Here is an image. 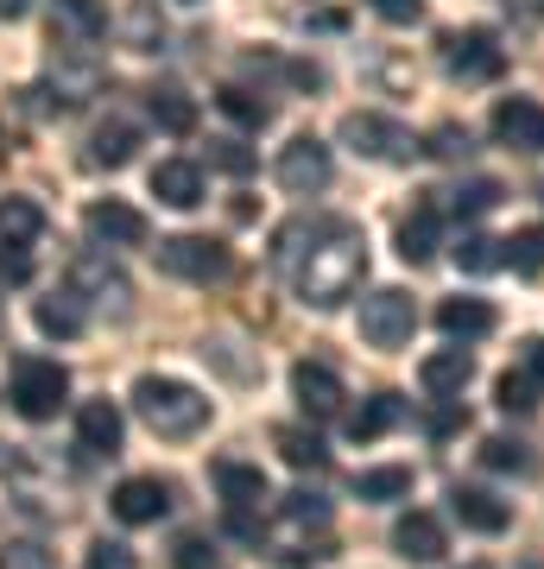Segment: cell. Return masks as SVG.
I'll return each mask as SVG.
<instances>
[{
    "mask_svg": "<svg viewBox=\"0 0 544 569\" xmlns=\"http://www.w3.org/2000/svg\"><path fill=\"white\" fill-rule=\"evenodd\" d=\"M279 266H291V284H298L304 305L336 310L355 298V284L367 279V234L348 216H329V222H310V247H298V222L279 228Z\"/></svg>",
    "mask_w": 544,
    "mask_h": 569,
    "instance_id": "6da1fadb",
    "label": "cell"
},
{
    "mask_svg": "<svg viewBox=\"0 0 544 569\" xmlns=\"http://www.w3.org/2000/svg\"><path fill=\"white\" fill-rule=\"evenodd\" d=\"M133 411H140L146 430L165 437V443H190L197 430H209V399L197 387H184V380H165V373L133 380Z\"/></svg>",
    "mask_w": 544,
    "mask_h": 569,
    "instance_id": "7a4b0ae2",
    "label": "cell"
},
{
    "mask_svg": "<svg viewBox=\"0 0 544 569\" xmlns=\"http://www.w3.org/2000/svg\"><path fill=\"white\" fill-rule=\"evenodd\" d=\"M159 253V272H171V279H184V284H216V279H228V247L222 241H209V234H171V241H159L152 247Z\"/></svg>",
    "mask_w": 544,
    "mask_h": 569,
    "instance_id": "3957f363",
    "label": "cell"
},
{
    "mask_svg": "<svg viewBox=\"0 0 544 569\" xmlns=\"http://www.w3.org/2000/svg\"><path fill=\"white\" fill-rule=\"evenodd\" d=\"M412 329H418V305H412V291L386 284V291H367V298H362V342L367 348H405V342H412Z\"/></svg>",
    "mask_w": 544,
    "mask_h": 569,
    "instance_id": "277c9868",
    "label": "cell"
},
{
    "mask_svg": "<svg viewBox=\"0 0 544 569\" xmlns=\"http://www.w3.org/2000/svg\"><path fill=\"white\" fill-rule=\"evenodd\" d=\"M70 399V373H63L58 361H20L13 367V411L20 418H32V425H44V418H58V406Z\"/></svg>",
    "mask_w": 544,
    "mask_h": 569,
    "instance_id": "5b68a950",
    "label": "cell"
},
{
    "mask_svg": "<svg viewBox=\"0 0 544 569\" xmlns=\"http://www.w3.org/2000/svg\"><path fill=\"white\" fill-rule=\"evenodd\" d=\"M70 298H82V305H101L121 317L127 305H133V284H127V272L115 260H101V253H77L70 260Z\"/></svg>",
    "mask_w": 544,
    "mask_h": 569,
    "instance_id": "8992f818",
    "label": "cell"
},
{
    "mask_svg": "<svg viewBox=\"0 0 544 569\" xmlns=\"http://www.w3.org/2000/svg\"><path fill=\"white\" fill-rule=\"evenodd\" d=\"M444 70L463 82H494L506 70V51L494 32H482V26H468V32H449L444 39Z\"/></svg>",
    "mask_w": 544,
    "mask_h": 569,
    "instance_id": "52a82bcc",
    "label": "cell"
},
{
    "mask_svg": "<svg viewBox=\"0 0 544 569\" xmlns=\"http://www.w3.org/2000/svg\"><path fill=\"white\" fill-rule=\"evenodd\" d=\"M343 140L355 146L362 159H386V164H405L418 152V140H412L399 121H386V114H343Z\"/></svg>",
    "mask_w": 544,
    "mask_h": 569,
    "instance_id": "ba28073f",
    "label": "cell"
},
{
    "mask_svg": "<svg viewBox=\"0 0 544 569\" xmlns=\"http://www.w3.org/2000/svg\"><path fill=\"white\" fill-rule=\"evenodd\" d=\"M279 183L291 190V197H317V190H329V178H336V164H329V146L310 140V133H298V140L279 152Z\"/></svg>",
    "mask_w": 544,
    "mask_h": 569,
    "instance_id": "9c48e42d",
    "label": "cell"
},
{
    "mask_svg": "<svg viewBox=\"0 0 544 569\" xmlns=\"http://www.w3.org/2000/svg\"><path fill=\"white\" fill-rule=\"evenodd\" d=\"M494 140L513 152H544V102H532V96L494 102Z\"/></svg>",
    "mask_w": 544,
    "mask_h": 569,
    "instance_id": "30bf717a",
    "label": "cell"
},
{
    "mask_svg": "<svg viewBox=\"0 0 544 569\" xmlns=\"http://www.w3.org/2000/svg\"><path fill=\"white\" fill-rule=\"evenodd\" d=\"M165 512H171V488H165L159 475H127L121 488H115V519L121 526H159Z\"/></svg>",
    "mask_w": 544,
    "mask_h": 569,
    "instance_id": "8fae6325",
    "label": "cell"
},
{
    "mask_svg": "<svg viewBox=\"0 0 544 569\" xmlns=\"http://www.w3.org/2000/svg\"><path fill=\"white\" fill-rule=\"evenodd\" d=\"M291 392H298V406L310 418H336L343 411V380H336V367H323V361L291 367Z\"/></svg>",
    "mask_w": 544,
    "mask_h": 569,
    "instance_id": "7c38bea8",
    "label": "cell"
},
{
    "mask_svg": "<svg viewBox=\"0 0 544 569\" xmlns=\"http://www.w3.org/2000/svg\"><path fill=\"white\" fill-rule=\"evenodd\" d=\"M449 512L463 519V531H482V538L513 526V507H506V500H494L487 488H463V481L449 488Z\"/></svg>",
    "mask_w": 544,
    "mask_h": 569,
    "instance_id": "4fadbf2b",
    "label": "cell"
},
{
    "mask_svg": "<svg viewBox=\"0 0 544 569\" xmlns=\"http://www.w3.org/2000/svg\"><path fill=\"white\" fill-rule=\"evenodd\" d=\"M101 32H108V7L101 0H51V39L96 44Z\"/></svg>",
    "mask_w": 544,
    "mask_h": 569,
    "instance_id": "5bb4252c",
    "label": "cell"
},
{
    "mask_svg": "<svg viewBox=\"0 0 544 569\" xmlns=\"http://www.w3.org/2000/svg\"><path fill=\"white\" fill-rule=\"evenodd\" d=\"M82 222H89V234L108 241V247H140L146 241V216L133 203H115V197H108V203H89Z\"/></svg>",
    "mask_w": 544,
    "mask_h": 569,
    "instance_id": "9a60e30c",
    "label": "cell"
},
{
    "mask_svg": "<svg viewBox=\"0 0 544 569\" xmlns=\"http://www.w3.org/2000/svg\"><path fill=\"white\" fill-rule=\"evenodd\" d=\"M418 380L431 399H463V387L475 380V361H468L463 348H437V355H424Z\"/></svg>",
    "mask_w": 544,
    "mask_h": 569,
    "instance_id": "2e32d148",
    "label": "cell"
},
{
    "mask_svg": "<svg viewBox=\"0 0 544 569\" xmlns=\"http://www.w3.org/2000/svg\"><path fill=\"white\" fill-rule=\"evenodd\" d=\"M393 550H399L405 563H437V557H444V526H437V512H405L399 526H393Z\"/></svg>",
    "mask_w": 544,
    "mask_h": 569,
    "instance_id": "e0dca14e",
    "label": "cell"
},
{
    "mask_svg": "<svg viewBox=\"0 0 544 569\" xmlns=\"http://www.w3.org/2000/svg\"><path fill=\"white\" fill-rule=\"evenodd\" d=\"M152 197L171 209H197L202 203V171L190 159H159L152 164Z\"/></svg>",
    "mask_w": 544,
    "mask_h": 569,
    "instance_id": "ac0fdd59",
    "label": "cell"
},
{
    "mask_svg": "<svg viewBox=\"0 0 544 569\" xmlns=\"http://www.w3.org/2000/svg\"><path fill=\"white\" fill-rule=\"evenodd\" d=\"M437 329H444L449 342H482L487 329H494V305H482V298H444L437 305Z\"/></svg>",
    "mask_w": 544,
    "mask_h": 569,
    "instance_id": "d6986e66",
    "label": "cell"
},
{
    "mask_svg": "<svg viewBox=\"0 0 544 569\" xmlns=\"http://www.w3.org/2000/svg\"><path fill=\"white\" fill-rule=\"evenodd\" d=\"M77 443L89 449V456H115V449H121V411L108 406V399H89V406L77 411Z\"/></svg>",
    "mask_w": 544,
    "mask_h": 569,
    "instance_id": "ffe728a7",
    "label": "cell"
},
{
    "mask_svg": "<svg viewBox=\"0 0 544 569\" xmlns=\"http://www.w3.org/2000/svg\"><path fill=\"white\" fill-rule=\"evenodd\" d=\"M133 146H140V127L133 121H101L96 133H89V164H101V171H121L127 159H133Z\"/></svg>",
    "mask_w": 544,
    "mask_h": 569,
    "instance_id": "44dd1931",
    "label": "cell"
},
{
    "mask_svg": "<svg viewBox=\"0 0 544 569\" xmlns=\"http://www.w3.org/2000/svg\"><path fill=\"white\" fill-rule=\"evenodd\" d=\"M32 323H39V336H51V342H70V336H82V323H89V317H82V298H70V291H51V298H39V305H32Z\"/></svg>",
    "mask_w": 544,
    "mask_h": 569,
    "instance_id": "7402d4cb",
    "label": "cell"
},
{
    "mask_svg": "<svg viewBox=\"0 0 544 569\" xmlns=\"http://www.w3.org/2000/svg\"><path fill=\"white\" fill-rule=\"evenodd\" d=\"M399 418H405V399H399V392H374L362 411H348V437H355V443H374V437H386Z\"/></svg>",
    "mask_w": 544,
    "mask_h": 569,
    "instance_id": "603a6c76",
    "label": "cell"
},
{
    "mask_svg": "<svg viewBox=\"0 0 544 569\" xmlns=\"http://www.w3.org/2000/svg\"><path fill=\"white\" fill-rule=\"evenodd\" d=\"M44 234V209L32 197H0V247H32Z\"/></svg>",
    "mask_w": 544,
    "mask_h": 569,
    "instance_id": "cb8c5ba5",
    "label": "cell"
},
{
    "mask_svg": "<svg viewBox=\"0 0 544 569\" xmlns=\"http://www.w3.org/2000/svg\"><path fill=\"white\" fill-rule=\"evenodd\" d=\"M216 488H222L228 512L235 507H260L266 500V475L254 462H216Z\"/></svg>",
    "mask_w": 544,
    "mask_h": 569,
    "instance_id": "d4e9b609",
    "label": "cell"
},
{
    "mask_svg": "<svg viewBox=\"0 0 544 569\" xmlns=\"http://www.w3.org/2000/svg\"><path fill=\"white\" fill-rule=\"evenodd\" d=\"M348 488H355V500H374V507H380V500H405V493H412V468H405V462L362 468Z\"/></svg>",
    "mask_w": 544,
    "mask_h": 569,
    "instance_id": "484cf974",
    "label": "cell"
},
{
    "mask_svg": "<svg viewBox=\"0 0 544 569\" xmlns=\"http://www.w3.org/2000/svg\"><path fill=\"white\" fill-rule=\"evenodd\" d=\"M273 443H279V456H285L291 468H310V475H317V468H329V449H323L317 430H304V425H279V430H273Z\"/></svg>",
    "mask_w": 544,
    "mask_h": 569,
    "instance_id": "4316f807",
    "label": "cell"
},
{
    "mask_svg": "<svg viewBox=\"0 0 544 569\" xmlns=\"http://www.w3.org/2000/svg\"><path fill=\"white\" fill-rule=\"evenodd\" d=\"M121 32H127V51H159V44H165L159 0H133V7L121 13Z\"/></svg>",
    "mask_w": 544,
    "mask_h": 569,
    "instance_id": "83f0119b",
    "label": "cell"
},
{
    "mask_svg": "<svg viewBox=\"0 0 544 569\" xmlns=\"http://www.w3.org/2000/svg\"><path fill=\"white\" fill-rule=\"evenodd\" d=\"M146 114H152L165 133H178V140L197 127V102H190L184 89H152V96H146Z\"/></svg>",
    "mask_w": 544,
    "mask_h": 569,
    "instance_id": "f1b7e54d",
    "label": "cell"
},
{
    "mask_svg": "<svg viewBox=\"0 0 544 569\" xmlns=\"http://www.w3.org/2000/svg\"><path fill=\"white\" fill-rule=\"evenodd\" d=\"M431 253H437V209H418V216H405L399 222V260L424 266Z\"/></svg>",
    "mask_w": 544,
    "mask_h": 569,
    "instance_id": "f546056e",
    "label": "cell"
},
{
    "mask_svg": "<svg viewBox=\"0 0 544 569\" xmlns=\"http://www.w3.org/2000/svg\"><path fill=\"white\" fill-rule=\"evenodd\" d=\"M216 108H222L228 121H241V127H266V121H273V102L254 96V89H241V82H228L222 96H216Z\"/></svg>",
    "mask_w": 544,
    "mask_h": 569,
    "instance_id": "4dcf8cb0",
    "label": "cell"
},
{
    "mask_svg": "<svg viewBox=\"0 0 544 569\" xmlns=\"http://www.w3.org/2000/svg\"><path fill=\"white\" fill-rule=\"evenodd\" d=\"M482 468H494V475H525V468H532V449H525L520 437H487Z\"/></svg>",
    "mask_w": 544,
    "mask_h": 569,
    "instance_id": "1f68e13d",
    "label": "cell"
},
{
    "mask_svg": "<svg viewBox=\"0 0 544 569\" xmlns=\"http://www.w3.org/2000/svg\"><path fill=\"white\" fill-rule=\"evenodd\" d=\"M456 266H463V272H494V266H506V241L463 234V241H456Z\"/></svg>",
    "mask_w": 544,
    "mask_h": 569,
    "instance_id": "d6a6232c",
    "label": "cell"
},
{
    "mask_svg": "<svg viewBox=\"0 0 544 569\" xmlns=\"http://www.w3.org/2000/svg\"><path fill=\"white\" fill-rule=\"evenodd\" d=\"M506 266L525 272V279H538L544 272V228H520V234L506 241Z\"/></svg>",
    "mask_w": 544,
    "mask_h": 569,
    "instance_id": "836d02e7",
    "label": "cell"
},
{
    "mask_svg": "<svg viewBox=\"0 0 544 569\" xmlns=\"http://www.w3.org/2000/svg\"><path fill=\"white\" fill-rule=\"evenodd\" d=\"M171 569H222V550L209 545L202 531H184L178 545H171Z\"/></svg>",
    "mask_w": 544,
    "mask_h": 569,
    "instance_id": "e575fe53",
    "label": "cell"
},
{
    "mask_svg": "<svg viewBox=\"0 0 544 569\" xmlns=\"http://www.w3.org/2000/svg\"><path fill=\"white\" fill-rule=\"evenodd\" d=\"M494 203H501V183H494V178H468L463 190L449 197V209H456V216H487Z\"/></svg>",
    "mask_w": 544,
    "mask_h": 569,
    "instance_id": "d590c367",
    "label": "cell"
},
{
    "mask_svg": "<svg viewBox=\"0 0 544 569\" xmlns=\"http://www.w3.org/2000/svg\"><path fill=\"white\" fill-rule=\"evenodd\" d=\"M494 399H501V411H538V387L525 380V373H501V387H494Z\"/></svg>",
    "mask_w": 544,
    "mask_h": 569,
    "instance_id": "8d00e7d4",
    "label": "cell"
},
{
    "mask_svg": "<svg viewBox=\"0 0 544 569\" xmlns=\"http://www.w3.org/2000/svg\"><path fill=\"white\" fill-rule=\"evenodd\" d=\"M285 519H291V526H323V519H329V500H323V493H310V488L285 493Z\"/></svg>",
    "mask_w": 544,
    "mask_h": 569,
    "instance_id": "74e56055",
    "label": "cell"
},
{
    "mask_svg": "<svg viewBox=\"0 0 544 569\" xmlns=\"http://www.w3.org/2000/svg\"><path fill=\"white\" fill-rule=\"evenodd\" d=\"M468 127H456V121H444L437 127V133H431V152H437V159H468Z\"/></svg>",
    "mask_w": 544,
    "mask_h": 569,
    "instance_id": "f35d334b",
    "label": "cell"
},
{
    "mask_svg": "<svg viewBox=\"0 0 544 569\" xmlns=\"http://www.w3.org/2000/svg\"><path fill=\"white\" fill-rule=\"evenodd\" d=\"M209 164H222V171L247 178V171H254V152H247L241 140H216V146H209Z\"/></svg>",
    "mask_w": 544,
    "mask_h": 569,
    "instance_id": "ab89813d",
    "label": "cell"
},
{
    "mask_svg": "<svg viewBox=\"0 0 544 569\" xmlns=\"http://www.w3.org/2000/svg\"><path fill=\"white\" fill-rule=\"evenodd\" d=\"M89 569H140V563H133V550H127V545L96 538V545H89Z\"/></svg>",
    "mask_w": 544,
    "mask_h": 569,
    "instance_id": "60d3db41",
    "label": "cell"
},
{
    "mask_svg": "<svg viewBox=\"0 0 544 569\" xmlns=\"http://www.w3.org/2000/svg\"><path fill=\"white\" fill-rule=\"evenodd\" d=\"M0 569H51V550H39V545H7V550H0Z\"/></svg>",
    "mask_w": 544,
    "mask_h": 569,
    "instance_id": "b9f144b4",
    "label": "cell"
},
{
    "mask_svg": "<svg viewBox=\"0 0 544 569\" xmlns=\"http://www.w3.org/2000/svg\"><path fill=\"white\" fill-rule=\"evenodd\" d=\"M520 373L532 387H544V336H525L520 342Z\"/></svg>",
    "mask_w": 544,
    "mask_h": 569,
    "instance_id": "7bdbcfd3",
    "label": "cell"
},
{
    "mask_svg": "<svg viewBox=\"0 0 544 569\" xmlns=\"http://www.w3.org/2000/svg\"><path fill=\"white\" fill-rule=\"evenodd\" d=\"M374 13H380V20H393V26H412L424 13V0H374Z\"/></svg>",
    "mask_w": 544,
    "mask_h": 569,
    "instance_id": "ee69618b",
    "label": "cell"
},
{
    "mask_svg": "<svg viewBox=\"0 0 544 569\" xmlns=\"http://www.w3.org/2000/svg\"><path fill=\"white\" fill-rule=\"evenodd\" d=\"M26 272H32V260H26V247H0V279H13V284H20Z\"/></svg>",
    "mask_w": 544,
    "mask_h": 569,
    "instance_id": "f6af8a7d",
    "label": "cell"
},
{
    "mask_svg": "<svg viewBox=\"0 0 544 569\" xmlns=\"http://www.w3.org/2000/svg\"><path fill=\"white\" fill-rule=\"evenodd\" d=\"M456 425H463V411H456V406H444V411H437V418H431V437H449V430H456Z\"/></svg>",
    "mask_w": 544,
    "mask_h": 569,
    "instance_id": "bcb514c9",
    "label": "cell"
},
{
    "mask_svg": "<svg viewBox=\"0 0 544 569\" xmlns=\"http://www.w3.org/2000/svg\"><path fill=\"white\" fill-rule=\"evenodd\" d=\"M32 13V0H0V20H26Z\"/></svg>",
    "mask_w": 544,
    "mask_h": 569,
    "instance_id": "7dc6e473",
    "label": "cell"
},
{
    "mask_svg": "<svg viewBox=\"0 0 544 569\" xmlns=\"http://www.w3.org/2000/svg\"><path fill=\"white\" fill-rule=\"evenodd\" d=\"M513 569H544V563H538V557H525V563H513Z\"/></svg>",
    "mask_w": 544,
    "mask_h": 569,
    "instance_id": "c3c4849f",
    "label": "cell"
}]
</instances>
